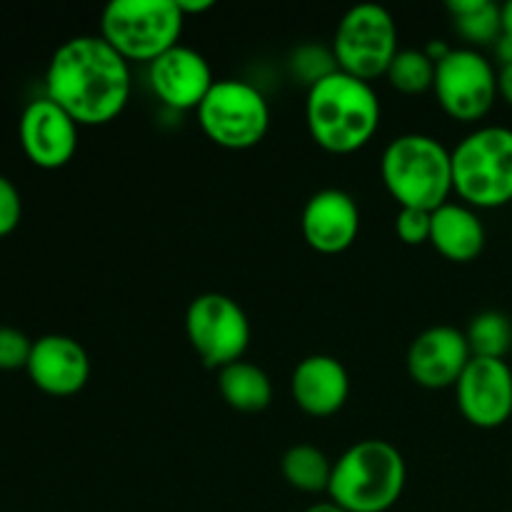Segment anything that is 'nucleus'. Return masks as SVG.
Masks as SVG:
<instances>
[{"mask_svg": "<svg viewBox=\"0 0 512 512\" xmlns=\"http://www.w3.org/2000/svg\"><path fill=\"white\" fill-rule=\"evenodd\" d=\"M45 95L78 125H108L130 100V63L100 35H75L55 48Z\"/></svg>", "mask_w": 512, "mask_h": 512, "instance_id": "f257e3e1", "label": "nucleus"}, {"mask_svg": "<svg viewBox=\"0 0 512 512\" xmlns=\"http://www.w3.org/2000/svg\"><path fill=\"white\" fill-rule=\"evenodd\" d=\"M455 398L470 425L500 428L512 415V368L500 358H473L455 385Z\"/></svg>", "mask_w": 512, "mask_h": 512, "instance_id": "9b49d317", "label": "nucleus"}, {"mask_svg": "<svg viewBox=\"0 0 512 512\" xmlns=\"http://www.w3.org/2000/svg\"><path fill=\"white\" fill-rule=\"evenodd\" d=\"M33 350V340L18 328L0 325V370H25Z\"/></svg>", "mask_w": 512, "mask_h": 512, "instance_id": "393cba45", "label": "nucleus"}, {"mask_svg": "<svg viewBox=\"0 0 512 512\" xmlns=\"http://www.w3.org/2000/svg\"><path fill=\"white\" fill-rule=\"evenodd\" d=\"M333 53L343 73L373 83L388 73L390 63L400 53L398 23L383 5H355L340 18Z\"/></svg>", "mask_w": 512, "mask_h": 512, "instance_id": "6e6552de", "label": "nucleus"}, {"mask_svg": "<svg viewBox=\"0 0 512 512\" xmlns=\"http://www.w3.org/2000/svg\"><path fill=\"white\" fill-rule=\"evenodd\" d=\"M283 478L288 480L290 488L300 490V493H328L330 478H333V463L328 455L315 445H293L288 453L283 455Z\"/></svg>", "mask_w": 512, "mask_h": 512, "instance_id": "412c9836", "label": "nucleus"}, {"mask_svg": "<svg viewBox=\"0 0 512 512\" xmlns=\"http://www.w3.org/2000/svg\"><path fill=\"white\" fill-rule=\"evenodd\" d=\"M498 90L503 95L505 103L512 108V63L508 65H500L498 70Z\"/></svg>", "mask_w": 512, "mask_h": 512, "instance_id": "cd10ccee", "label": "nucleus"}, {"mask_svg": "<svg viewBox=\"0 0 512 512\" xmlns=\"http://www.w3.org/2000/svg\"><path fill=\"white\" fill-rule=\"evenodd\" d=\"M433 93L440 108L460 123L483 120L498 100V70L475 48H450L435 63Z\"/></svg>", "mask_w": 512, "mask_h": 512, "instance_id": "1a4fd4ad", "label": "nucleus"}, {"mask_svg": "<svg viewBox=\"0 0 512 512\" xmlns=\"http://www.w3.org/2000/svg\"><path fill=\"white\" fill-rule=\"evenodd\" d=\"M303 238L315 253H345L358 240L360 208L350 193L340 188L318 190L308 198L300 218Z\"/></svg>", "mask_w": 512, "mask_h": 512, "instance_id": "dca6fc26", "label": "nucleus"}, {"mask_svg": "<svg viewBox=\"0 0 512 512\" xmlns=\"http://www.w3.org/2000/svg\"><path fill=\"white\" fill-rule=\"evenodd\" d=\"M448 13L460 38L478 50V45H495L503 35V5L493 0H448Z\"/></svg>", "mask_w": 512, "mask_h": 512, "instance_id": "aec40b11", "label": "nucleus"}, {"mask_svg": "<svg viewBox=\"0 0 512 512\" xmlns=\"http://www.w3.org/2000/svg\"><path fill=\"white\" fill-rule=\"evenodd\" d=\"M290 393L305 415L330 418L348 403L350 375L333 355H308L295 365Z\"/></svg>", "mask_w": 512, "mask_h": 512, "instance_id": "f3484780", "label": "nucleus"}, {"mask_svg": "<svg viewBox=\"0 0 512 512\" xmlns=\"http://www.w3.org/2000/svg\"><path fill=\"white\" fill-rule=\"evenodd\" d=\"M503 35L512 38V0L503 3Z\"/></svg>", "mask_w": 512, "mask_h": 512, "instance_id": "c756f323", "label": "nucleus"}, {"mask_svg": "<svg viewBox=\"0 0 512 512\" xmlns=\"http://www.w3.org/2000/svg\"><path fill=\"white\" fill-rule=\"evenodd\" d=\"M78 128L58 103L43 95L23 108L18 123L20 148L35 168L58 170L68 165L78 150Z\"/></svg>", "mask_w": 512, "mask_h": 512, "instance_id": "f8f14e48", "label": "nucleus"}, {"mask_svg": "<svg viewBox=\"0 0 512 512\" xmlns=\"http://www.w3.org/2000/svg\"><path fill=\"white\" fill-rule=\"evenodd\" d=\"M473 360L465 330L435 325L423 330L408 348V373L415 385L428 390L455 388Z\"/></svg>", "mask_w": 512, "mask_h": 512, "instance_id": "ddd939ff", "label": "nucleus"}, {"mask_svg": "<svg viewBox=\"0 0 512 512\" xmlns=\"http://www.w3.org/2000/svg\"><path fill=\"white\" fill-rule=\"evenodd\" d=\"M175 3H178L180 13H183L185 18H188V15H195V13L198 15L208 13V10L215 8L213 0H198V3H195V0H175Z\"/></svg>", "mask_w": 512, "mask_h": 512, "instance_id": "c85d7f7f", "label": "nucleus"}, {"mask_svg": "<svg viewBox=\"0 0 512 512\" xmlns=\"http://www.w3.org/2000/svg\"><path fill=\"white\" fill-rule=\"evenodd\" d=\"M465 338L473 358L505 360L512 348V320L500 310H485L470 320Z\"/></svg>", "mask_w": 512, "mask_h": 512, "instance_id": "4be33fe9", "label": "nucleus"}, {"mask_svg": "<svg viewBox=\"0 0 512 512\" xmlns=\"http://www.w3.org/2000/svg\"><path fill=\"white\" fill-rule=\"evenodd\" d=\"M380 100L373 83L338 73L308 90L305 123L318 148L333 155H350L365 148L380 128Z\"/></svg>", "mask_w": 512, "mask_h": 512, "instance_id": "f03ea898", "label": "nucleus"}, {"mask_svg": "<svg viewBox=\"0 0 512 512\" xmlns=\"http://www.w3.org/2000/svg\"><path fill=\"white\" fill-rule=\"evenodd\" d=\"M185 15L175 0H113L100 15V38L128 63H153L180 45Z\"/></svg>", "mask_w": 512, "mask_h": 512, "instance_id": "423d86ee", "label": "nucleus"}, {"mask_svg": "<svg viewBox=\"0 0 512 512\" xmlns=\"http://www.w3.org/2000/svg\"><path fill=\"white\" fill-rule=\"evenodd\" d=\"M23 218V198L8 175L0 173V238L13 233Z\"/></svg>", "mask_w": 512, "mask_h": 512, "instance_id": "bb28decb", "label": "nucleus"}, {"mask_svg": "<svg viewBox=\"0 0 512 512\" xmlns=\"http://www.w3.org/2000/svg\"><path fill=\"white\" fill-rule=\"evenodd\" d=\"M185 335L208 368L223 370L243 360L250 345V320L230 295L203 293L188 305Z\"/></svg>", "mask_w": 512, "mask_h": 512, "instance_id": "9d476101", "label": "nucleus"}, {"mask_svg": "<svg viewBox=\"0 0 512 512\" xmlns=\"http://www.w3.org/2000/svg\"><path fill=\"white\" fill-rule=\"evenodd\" d=\"M290 70L293 75H298L308 90L313 88L315 83L325 80L328 75L338 73V60H335L333 48H323V45H300L298 50L290 58Z\"/></svg>", "mask_w": 512, "mask_h": 512, "instance_id": "b1692460", "label": "nucleus"}, {"mask_svg": "<svg viewBox=\"0 0 512 512\" xmlns=\"http://www.w3.org/2000/svg\"><path fill=\"white\" fill-rule=\"evenodd\" d=\"M408 480L403 453L388 440H360L333 463L328 498L345 512H388Z\"/></svg>", "mask_w": 512, "mask_h": 512, "instance_id": "20e7f679", "label": "nucleus"}, {"mask_svg": "<svg viewBox=\"0 0 512 512\" xmlns=\"http://www.w3.org/2000/svg\"><path fill=\"white\" fill-rule=\"evenodd\" d=\"M305 512H345L343 508H340V505H335L333 500H323V503H315V505H310L308 510Z\"/></svg>", "mask_w": 512, "mask_h": 512, "instance_id": "7c9ffc66", "label": "nucleus"}, {"mask_svg": "<svg viewBox=\"0 0 512 512\" xmlns=\"http://www.w3.org/2000/svg\"><path fill=\"white\" fill-rule=\"evenodd\" d=\"M28 378L40 393L53 398L78 395L90 380V358L83 345L70 335L50 333L33 340Z\"/></svg>", "mask_w": 512, "mask_h": 512, "instance_id": "2eb2a0df", "label": "nucleus"}, {"mask_svg": "<svg viewBox=\"0 0 512 512\" xmlns=\"http://www.w3.org/2000/svg\"><path fill=\"white\" fill-rule=\"evenodd\" d=\"M195 113L203 133L225 150L255 148L270 128L268 100L248 80H215Z\"/></svg>", "mask_w": 512, "mask_h": 512, "instance_id": "0eeeda50", "label": "nucleus"}, {"mask_svg": "<svg viewBox=\"0 0 512 512\" xmlns=\"http://www.w3.org/2000/svg\"><path fill=\"white\" fill-rule=\"evenodd\" d=\"M430 230H433V213L418 208H400L395 218V233L405 245L430 243Z\"/></svg>", "mask_w": 512, "mask_h": 512, "instance_id": "a878e982", "label": "nucleus"}, {"mask_svg": "<svg viewBox=\"0 0 512 512\" xmlns=\"http://www.w3.org/2000/svg\"><path fill=\"white\" fill-rule=\"evenodd\" d=\"M380 175L400 208L433 213L453 195V155L433 135L405 133L390 140Z\"/></svg>", "mask_w": 512, "mask_h": 512, "instance_id": "7ed1b4c3", "label": "nucleus"}, {"mask_svg": "<svg viewBox=\"0 0 512 512\" xmlns=\"http://www.w3.org/2000/svg\"><path fill=\"white\" fill-rule=\"evenodd\" d=\"M218 390L225 403L238 413H263L273 403V383L268 373L248 360L218 370Z\"/></svg>", "mask_w": 512, "mask_h": 512, "instance_id": "6ab92c4d", "label": "nucleus"}, {"mask_svg": "<svg viewBox=\"0 0 512 512\" xmlns=\"http://www.w3.org/2000/svg\"><path fill=\"white\" fill-rule=\"evenodd\" d=\"M148 83L160 103L185 113L203 105L215 78L203 53L188 45H175L148 65Z\"/></svg>", "mask_w": 512, "mask_h": 512, "instance_id": "4468645a", "label": "nucleus"}, {"mask_svg": "<svg viewBox=\"0 0 512 512\" xmlns=\"http://www.w3.org/2000/svg\"><path fill=\"white\" fill-rule=\"evenodd\" d=\"M430 245L450 263H473L485 248V225L465 203H445L433 210Z\"/></svg>", "mask_w": 512, "mask_h": 512, "instance_id": "a211bd4d", "label": "nucleus"}, {"mask_svg": "<svg viewBox=\"0 0 512 512\" xmlns=\"http://www.w3.org/2000/svg\"><path fill=\"white\" fill-rule=\"evenodd\" d=\"M453 193L478 210L512 203V130L485 125L465 135L453 150Z\"/></svg>", "mask_w": 512, "mask_h": 512, "instance_id": "39448f33", "label": "nucleus"}, {"mask_svg": "<svg viewBox=\"0 0 512 512\" xmlns=\"http://www.w3.org/2000/svg\"><path fill=\"white\" fill-rule=\"evenodd\" d=\"M385 78L403 95L428 93L435 83V60L425 50H400Z\"/></svg>", "mask_w": 512, "mask_h": 512, "instance_id": "5701e85b", "label": "nucleus"}]
</instances>
